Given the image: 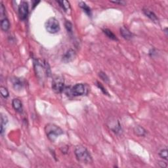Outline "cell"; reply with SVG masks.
<instances>
[{"mask_svg":"<svg viewBox=\"0 0 168 168\" xmlns=\"http://www.w3.org/2000/svg\"><path fill=\"white\" fill-rule=\"evenodd\" d=\"M34 67L36 76L41 80H43L46 77L51 76V71L50 64L47 61L36 59L34 60Z\"/></svg>","mask_w":168,"mask_h":168,"instance_id":"obj_1","label":"cell"},{"mask_svg":"<svg viewBox=\"0 0 168 168\" xmlns=\"http://www.w3.org/2000/svg\"><path fill=\"white\" fill-rule=\"evenodd\" d=\"M74 154L77 161L84 164H90L93 160L89 150L82 145H77L74 150Z\"/></svg>","mask_w":168,"mask_h":168,"instance_id":"obj_2","label":"cell"},{"mask_svg":"<svg viewBox=\"0 0 168 168\" xmlns=\"http://www.w3.org/2000/svg\"><path fill=\"white\" fill-rule=\"evenodd\" d=\"M45 132L49 140L52 142H54L57 137L64 133L63 130L60 127L51 123L45 126Z\"/></svg>","mask_w":168,"mask_h":168,"instance_id":"obj_3","label":"cell"},{"mask_svg":"<svg viewBox=\"0 0 168 168\" xmlns=\"http://www.w3.org/2000/svg\"><path fill=\"white\" fill-rule=\"evenodd\" d=\"M45 27L47 32L52 34H57L60 31V26L59 20L55 17H51L47 20Z\"/></svg>","mask_w":168,"mask_h":168,"instance_id":"obj_4","label":"cell"},{"mask_svg":"<svg viewBox=\"0 0 168 168\" xmlns=\"http://www.w3.org/2000/svg\"><path fill=\"white\" fill-rule=\"evenodd\" d=\"M51 87L56 93H61L64 89V79L62 76H55L53 77Z\"/></svg>","mask_w":168,"mask_h":168,"instance_id":"obj_5","label":"cell"},{"mask_svg":"<svg viewBox=\"0 0 168 168\" xmlns=\"http://www.w3.org/2000/svg\"><path fill=\"white\" fill-rule=\"evenodd\" d=\"M86 87L84 84H76L71 88H68L67 91H68V95H71L73 97L82 96L86 93Z\"/></svg>","mask_w":168,"mask_h":168,"instance_id":"obj_6","label":"cell"},{"mask_svg":"<svg viewBox=\"0 0 168 168\" xmlns=\"http://www.w3.org/2000/svg\"><path fill=\"white\" fill-rule=\"evenodd\" d=\"M108 127L110 129L117 135H120L122 133V128L121 124L117 119L110 118V120L107 122Z\"/></svg>","mask_w":168,"mask_h":168,"instance_id":"obj_7","label":"cell"},{"mask_svg":"<svg viewBox=\"0 0 168 168\" xmlns=\"http://www.w3.org/2000/svg\"><path fill=\"white\" fill-rule=\"evenodd\" d=\"M19 16L20 20H26L28 13H29V7H28V2L25 1H22L19 6Z\"/></svg>","mask_w":168,"mask_h":168,"instance_id":"obj_8","label":"cell"},{"mask_svg":"<svg viewBox=\"0 0 168 168\" xmlns=\"http://www.w3.org/2000/svg\"><path fill=\"white\" fill-rule=\"evenodd\" d=\"M76 57V52L73 49H69L64 53L62 57V60L64 63H69L75 59Z\"/></svg>","mask_w":168,"mask_h":168,"instance_id":"obj_9","label":"cell"},{"mask_svg":"<svg viewBox=\"0 0 168 168\" xmlns=\"http://www.w3.org/2000/svg\"><path fill=\"white\" fill-rule=\"evenodd\" d=\"M142 12L143 13H144L147 17L149 18L153 22L156 24H158L159 22L158 18L153 11H152L149 9H146V8H144V9H142Z\"/></svg>","mask_w":168,"mask_h":168,"instance_id":"obj_10","label":"cell"},{"mask_svg":"<svg viewBox=\"0 0 168 168\" xmlns=\"http://www.w3.org/2000/svg\"><path fill=\"white\" fill-rule=\"evenodd\" d=\"M120 34L121 36L126 40H130L133 38V35L132 32H131L128 28L124 26L120 28Z\"/></svg>","mask_w":168,"mask_h":168,"instance_id":"obj_11","label":"cell"},{"mask_svg":"<svg viewBox=\"0 0 168 168\" xmlns=\"http://www.w3.org/2000/svg\"><path fill=\"white\" fill-rule=\"evenodd\" d=\"M12 106H13V108L15 110L16 112L19 113H22L23 111V106L21 101L17 98H15L13 99L12 101Z\"/></svg>","mask_w":168,"mask_h":168,"instance_id":"obj_12","label":"cell"},{"mask_svg":"<svg viewBox=\"0 0 168 168\" xmlns=\"http://www.w3.org/2000/svg\"><path fill=\"white\" fill-rule=\"evenodd\" d=\"M134 133L138 137H145L147 131L141 125H136L133 129Z\"/></svg>","mask_w":168,"mask_h":168,"instance_id":"obj_13","label":"cell"},{"mask_svg":"<svg viewBox=\"0 0 168 168\" xmlns=\"http://www.w3.org/2000/svg\"><path fill=\"white\" fill-rule=\"evenodd\" d=\"M8 123V118L6 115H4V114H2L1 116V124H0V134H1L2 136H3L4 133L5 132L6 129V125Z\"/></svg>","mask_w":168,"mask_h":168,"instance_id":"obj_14","label":"cell"},{"mask_svg":"<svg viewBox=\"0 0 168 168\" xmlns=\"http://www.w3.org/2000/svg\"><path fill=\"white\" fill-rule=\"evenodd\" d=\"M9 20L7 17L1 19V28L3 32H7L10 28Z\"/></svg>","mask_w":168,"mask_h":168,"instance_id":"obj_15","label":"cell"},{"mask_svg":"<svg viewBox=\"0 0 168 168\" xmlns=\"http://www.w3.org/2000/svg\"><path fill=\"white\" fill-rule=\"evenodd\" d=\"M57 2L59 4L60 7L62 8L65 12H68L70 10L71 7L69 2L66 1V0H59V1H57Z\"/></svg>","mask_w":168,"mask_h":168,"instance_id":"obj_16","label":"cell"},{"mask_svg":"<svg viewBox=\"0 0 168 168\" xmlns=\"http://www.w3.org/2000/svg\"><path fill=\"white\" fill-rule=\"evenodd\" d=\"M79 6L81 8V9H82V10L89 16V17H91L92 12H91V8H90L85 2H79Z\"/></svg>","mask_w":168,"mask_h":168,"instance_id":"obj_17","label":"cell"},{"mask_svg":"<svg viewBox=\"0 0 168 168\" xmlns=\"http://www.w3.org/2000/svg\"><path fill=\"white\" fill-rule=\"evenodd\" d=\"M13 87L15 90H21L24 87V83L19 78H15L13 81Z\"/></svg>","mask_w":168,"mask_h":168,"instance_id":"obj_18","label":"cell"},{"mask_svg":"<svg viewBox=\"0 0 168 168\" xmlns=\"http://www.w3.org/2000/svg\"><path fill=\"white\" fill-rule=\"evenodd\" d=\"M102 31H103L104 34L107 36L109 39L114 41H118L117 36L114 34L110 29H108V28H105V29L102 30Z\"/></svg>","mask_w":168,"mask_h":168,"instance_id":"obj_19","label":"cell"},{"mask_svg":"<svg viewBox=\"0 0 168 168\" xmlns=\"http://www.w3.org/2000/svg\"><path fill=\"white\" fill-rule=\"evenodd\" d=\"M0 92H1L2 96L4 98V99H7L9 96V93L8 91L7 88H5L3 86H1L0 87Z\"/></svg>","mask_w":168,"mask_h":168,"instance_id":"obj_20","label":"cell"},{"mask_svg":"<svg viewBox=\"0 0 168 168\" xmlns=\"http://www.w3.org/2000/svg\"><path fill=\"white\" fill-rule=\"evenodd\" d=\"M167 149H162L159 153V156H160L162 159H164L165 160H167L168 159V156H167Z\"/></svg>","mask_w":168,"mask_h":168,"instance_id":"obj_21","label":"cell"},{"mask_svg":"<svg viewBox=\"0 0 168 168\" xmlns=\"http://www.w3.org/2000/svg\"><path fill=\"white\" fill-rule=\"evenodd\" d=\"M65 28H66V29L67 30V32H68V33L70 34H72V31H73V26H72V24L69 21V20H67L66 22H65Z\"/></svg>","mask_w":168,"mask_h":168,"instance_id":"obj_22","label":"cell"},{"mask_svg":"<svg viewBox=\"0 0 168 168\" xmlns=\"http://www.w3.org/2000/svg\"><path fill=\"white\" fill-rule=\"evenodd\" d=\"M97 87H99V88L101 89V91L102 93H103L105 94V95L110 96V95H109V93H108V92L107 91V90L106 89V88L104 87L103 85H102V84H101V83L99 82V81H97Z\"/></svg>","mask_w":168,"mask_h":168,"instance_id":"obj_23","label":"cell"},{"mask_svg":"<svg viewBox=\"0 0 168 168\" xmlns=\"http://www.w3.org/2000/svg\"><path fill=\"white\" fill-rule=\"evenodd\" d=\"M99 76L101 77V78L105 82H109V77L106 74L103 72H100L99 73Z\"/></svg>","mask_w":168,"mask_h":168,"instance_id":"obj_24","label":"cell"},{"mask_svg":"<svg viewBox=\"0 0 168 168\" xmlns=\"http://www.w3.org/2000/svg\"><path fill=\"white\" fill-rule=\"evenodd\" d=\"M110 2L115 4H119V5H125L126 3L124 1H110Z\"/></svg>","mask_w":168,"mask_h":168,"instance_id":"obj_25","label":"cell"},{"mask_svg":"<svg viewBox=\"0 0 168 168\" xmlns=\"http://www.w3.org/2000/svg\"><path fill=\"white\" fill-rule=\"evenodd\" d=\"M158 164H159V166H160L161 167H163V168L167 167V163H166V162H159L158 163Z\"/></svg>","mask_w":168,"mask_h":168,"instance_id":"obj_26","label":"cell"},{"mask_svg":"<svg viewBox=\"0 0 168 168\" xmlns=\"http://www.w3.org/2000/svg\"><path fill=\"white\" fill-rule=\"evenodd\" d=\"M40 3V2H39H39H36V1L33 2V9H34L35 7H36V6H37V5H38V3Z\"/></svg>","mask_w":168,"mask_h":168,"instance_id":"obj_27","label":"cell"},{"mask_svg":"<svg viewBox=\"0 0 168 168\" xmlns=\"http://www.w3.org/2000/svg\"><path fill=\"white\" fill-rule=\"evenodd\" d=\"M164 33L166 34V36H167V28H166L164 29Z\"/></svg>","mask_w":168,"mask_h":168,"instance_id":"obj_28","label":"cell"}]
</instances>
